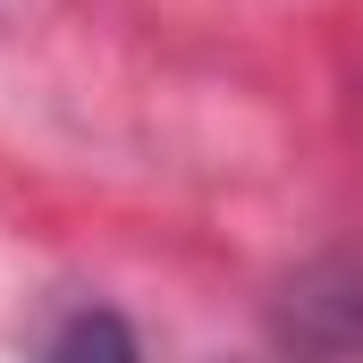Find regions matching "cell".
Wrapping results in <instances>:
<instances>
[{"mask_svg":"<svg viewBox=\"0 0 363 363\" xmlns=\"http://www.w3.org/2000/svg\"><path fill=\"white\" fill-rule=\"evenodd\" d=\"M279 338H287V363H363V271L330 262V271L296 279Z\"/></svg>","mask_w":363,"mask_h":363,"instance_id":"6da1fadb","label":"cell"},{"mask_svg":"<svg viewBox=\"0 0 363 363\" xmlns=\"http://www.w3.org/2000/svg\"><path fill=\"white\" fill-rule=\"evenodd\" d=\"M51 363H127V338H118V321H77Z\"/></svg>","mask_w":363,"mask_h":363,"instance_id":"7a4b0ae2","label":"cell"}]
</instances>
